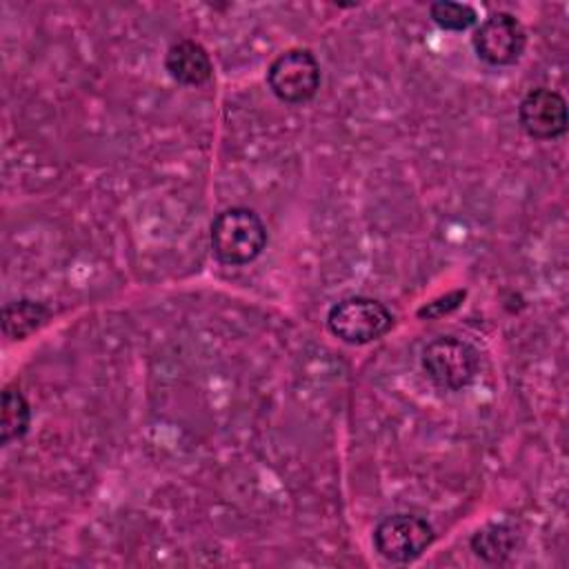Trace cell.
I'll return each instance as SVG.
<instances>
[{
  "label": "cell",
  "instance_id": "cell-1",
  "mask_svg": "<svg viewBox=\"0 0 569 569\" xmlns=\"http://www.w3.org/2000/svg\"><path fill=\"white\" fill-rule=\"evenodd\" d=\"M211 251L218 262L229 267L249 264L267 247V227L247 207H229L211 222Z\"/></svg>",
  "mask_w": 569,
  "mask_h": 569
},
{
  "label": "cell",
  "instance_id": "cell-2",
  "mask_svg": "<svg viewBox=\"0 0 569 569\" xmlns=\"http://www.w3.org/2000/svg\"><path fill=\"white\" fill-rule=\"evenodd\" d=\"M393 327V313L376 298L349 296L327 313V329L347 345H367Z\"/></svg>",
  "mask_w": 569,
  "mask_h": 569
},
{
  "label": "cell",
  "instance_id": "cell-3",
  "mask_svg": "<svg viewBox=\"0 0 569 569\" xmlns=\"http://www.w3.org/2000/svg\"><path fill=\"white\" fill-rule=\"evenodd\" d=\"M422 367L436 387L460 391L478 376L480 353L458 336H438L425 345Z\"/></svg>",
  "mask_w": 569,
  "mask_h": 569
},
{
  "label": "cell",
  "instance_id": "cell-4",
  "mask_svg": "<svg viewBox=\"0 0 569 569\" xmlns=\"http://www.w3.org/2000/svg\"><path fill=\"white\" fill-rule=\"evenodd\" d=\"M267 84L287 104L309 102L320 89V64L309 49H289L269 64Z\"/></svg>",
  "mask_w": 569,
  "mask_h": 569
},
{
  "label": "cell",
  "instance_id": "cell-5",
  "mask_svg": "<svg viewBox=\"0 0 569 569\" xmlns=\"http://www.w3.org/2000/svg\"><path fill=\"white\" fill-rule=\"evenodd\" d=\"M433 538V527L411 513L387 516L373 529V547L389 562H411L420 558Z\"/></svg>",
  "mask_w": 569,
  "mask_h": 569
},
{
  "label": "cell",
  "instance_id": "cell-6",
  "mask_svg": "<svg viewBox=\"0 0 569 569\" xmlns=\"http://www.w3.org/2000/svg\"><path fill=\"white\" fill-rule=\"evenodd\" d=\"M527 47L522 22L509 11L489 13L473 33L478 58L491 67H509L520 60Z\"/></svg>",
  "mask_w": 569,
  "mask_h": 569
},
{
  "label": "cell",
  "instance_id": "cell-7",
  "mask_svg": "<svg viewBox=\"0 0 569 569\" xmlns=\"http://www.w3.org/2000/svg\"><path fill=\"white\" fill-rule=\"evenodd\" d=\"M518 122L533 140H553L567 131V102L547 87L531 89L518 107Z\"/></svg>",
  "mask_w": 569,
  "mask_h": 569
},
{
  "label": "cell",
  "instance_id": "cell-8",
  "mask_svg": "<svg viewBox=\"0 0 569 569\" xmlns=\"http://www.w3.org/2000/svg\"><path fill=\"white\" fill-rule=\"evenodd\" d=\"M164 69L169 76L187 87H202L213 76V64L202 44L196 40H176L164 53Z\"/></svg>",
  "mask_w": 569,
  "mask_h": 569
},
{
  "label": "cell",
  "instance_id": "cell-9",
  "mask_svg": "<svg viewBox=\"0 0 569 569\" xmlns=\"http://www.w3.org/2000/svg\"><path fill=\"white\" fill-rule=\"evenodd\" d=\"M49 318L51 311L47 305L36 300H13L2 307V333L11 340H24Z\"/></svg>",
  "mask_w": 569,
  "mask_h": 569
},
{
  "label": "cell",
  "instance_id": "cell-10",
  "mask_svg": "<svg viewBox=\"0 0 569 569\" xmlns=\"http://www.w3.org/2000/svg\"><path fill=\"white\" fill-rule=\"evenodd\" d=\"M518 531L507 522H491L471 536V549L485 562H505L518 547Z\"/></svg>",
  "mask_w": 569,
  "mask_h": 569
},
{
  "label": "cell",
  "instance_id": "cell-11",
  "mask_svg": "<svg viewBox=\"0 0 569 569\" xmlns=\"http://www.w3.org/2000/svg\"><path fill=\"white\" fill-rule=\"evenodd\" d=\"M31 422V407L27 398L13 389L7 387L2 391V418H0V442L9 445L11 440H18L27 433Z\"/></svg>",
  "mask_w": 569,
  "mask_h": 569
},
{
  "label": "cell",
  "instance_id": "cell-12",
  "mask_svg": "<svg viewBox=\"0 0 569 569\" xmlns=\"http://www.w3.org/2000/svg\"><path fill=\"white\" fill-rule=\"evenodd\" d=\"M431 20L447 31H467L478 22V13L471 4L451 2V0H436L429 4Z\"/></svg>",
  "mask_w": 569,
  "mask_h": 569
},
{
  "label": "cell",
  "instance_id": "cell-13",
  "mask_svg": "<svg viewBox=\"0 0 569 569\" xmlns=\"http://www.w3.org/2000/svg\"><path fill=\"white\" fill-rule=\"evenodd\" d=\"M465 296H467L465 289H453V291H449V293H445V296H440V298H436V300L422 305V307L418 309V318H427V320L442 318V316L456 311V309L460 307V302L465 300Z\"/></svg>",
  "mask_w": 569,
  "mask_h": 569
}]
</instances>
